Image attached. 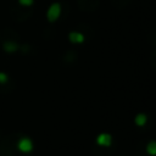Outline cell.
<instances>
[{"instance_id": "6", "label": "cell", "mask_w": 156, "mask_h": 156, "mask_svg": "<svg viewBox=\"0 0 156 156\" xmlns=\"http://www.w3.org/2000/svg\"><path fill=\"white\" fill-rule=\"evenodd\" d=\"M134 121H135V124H136V126L143 127L144 124H146L147 116H146V115H144V113H139V115H136V116H135Z\"/></svg>"}, {"instance_id": "7", "label": "cell", "mask_w": 156, "mask_h": 156, "mask_svg": "<svg viewBox=\"0 0 156 156\" xmlns=\"http://www.w3.org/2000/svg\"><path fill=\"white\" fill-rule=\"evenodd\" d=\"M146 152L151 156H156V141L152 140L146 145Z\"/></svg>"}, {"instance_id": "1", "label": "cell", "mask_w": 156, "mask_h": 156, "mask_svg": "<svg viewBox=\"0 0 156 156\" xmlns=\"http://www.w3.org/2000/svg\"><path fill=\"white\" fill-rule=\"evenodd\" d=\"M61 16V5L58 2H54L46 11V18L49 22H55Z\"/></svg>"}, {"instance_id": "8", "label": "cell", "mask_w": 156, "mask_h": 156, "mask_svg": "<svg viewBox=\"0 0 156 156\" xmlns=\"http://www.w3.org/2000/svg\"><path fill=\"white\" fill-rule=\"evenodd\" d=\"M9 80V76L5 72H0V84H5Z\"/></svg>"}, {"instance_id": "4", "label": "cell", "mask_w": 156, "mask_h": 156, "mask_svg": "<svg viewBox=\"0 0 156 156\" xmlns=\"http://www.w3.org/2000/svg\"><path fill=\"white\" fill-rule=\"evenodd\" d=\"M68 39L73 44H80V43L84 41V35L80 32H71L68 34Z\"/></svg>"}, {"instance_id": "5", "label": "cell", "mask_w": 156, "mask_h": 156, "mask_svg": "<svg viewBox=\"0 0 156 156\" xmlns=\"http://www.w3.org/2000/svg\"><path fill=\"white\" fill-rule=\"evenodd\" d=\"M2 48H4V50H5L6 52L12 54V52H15V51H17V50H18V44H17V43H15V41L9 40V41H5V43H4Z\"/></svg>"}, {"instance_id": "3", "label": "cell", "mask_w": 156, "mask_h": 156, "mask_svg": "<svg viewBox=\"0 0 156 156\" xmlns=\"http://www.w3.org/2000/svg\"><path fill=\"white\" fill-rule=\"evenodd\" d=\"M112 143V136L107 133H101L96 138V144L100 146H110Z\"/></svg>"}, {"instance_id": "9", "label": "cell", "mask_w": 156, "mask_h": 156, "mask_svg": "<svg viewBox=\"0 0 156 156\" xmlns=\"http://www.w3.org/2000/svg\"><path fill=\"white\" fill-rule=\"evenodd\" d=\"M18 2H20V5H22L24 7H29V6L33 5L34 0H18Z\"/></svg>"}, {"instance_id": "2", "label": "cell", "mask_w": 156, "mask_h": 156, "mask_svg": "<svg viewBox=\"0 0 156 156\" xmlns=\"http://www.w3.org/2000/svg\"><path fill=\"white\" fill-rule=\"evenodd\" d=\"M33 147H34V145H33L32 139H29V138H27V136L21 138V139L18 140V143H17V149H18L21 152H23V154H29V152H32V151H33Z\"/></svg>"}]
</instances>
